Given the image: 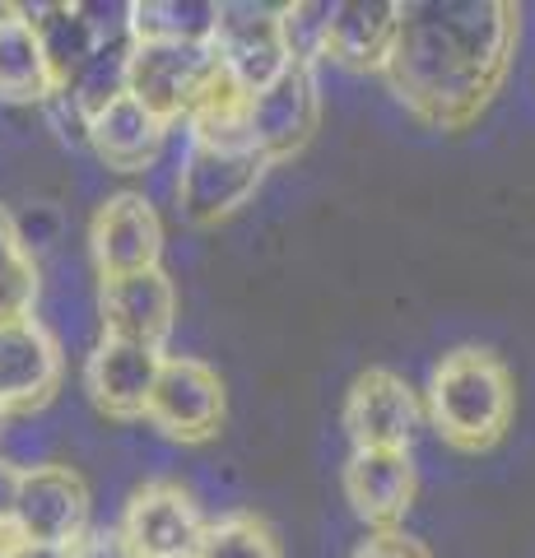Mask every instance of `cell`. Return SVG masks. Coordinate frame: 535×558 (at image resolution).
<instances>
[{"label":"cell","mask_w":535,"mask_h":558,"mask_svg":"<svg viewBox=\"0 0 535 558\" xmlns=\"http://www.w3.org/2000/svg\"><path fill=\"white\" fill-rule=\"evenodd\" d=\"M61 340L42 317L0 326V405L14 414H38L61 387Z\"/></svg>","instance_id":"4fadbf2b"},{"label":"cell","mask_w":535,"mask_h":558,"mask_svg":"<svg viewBox=\"0 0 535 558\" xmlns=\"http://www.w3.org/2000/svg\"><path fill=\"white\" fill-rule=\"evenodd\" d=\"M219 65L243 94H262L293 65L284 24L275 5H256V0H223L219 28H215Z\"/></svg>","instance_id":"5b68a950"},{"label":"cell","mask_w":535,"mask_h":558,"mask_svg":"<svg viewBox=\"0 0 535 558\" xmlns=\"http://www.w3.org/2000/svg\"><path fill=\"white\" fill-rule=\"evenodd\" d=\"M168 354L159 344H135L98 336L84 354V391L98 405V414L117 418V424H135L149 418V400L159 391Z\"/></svg>","instance_id":"8992f818"},{"label":"cell","mask_w":535,"mask_h":558,"mask_svg":"<svg viewBox=\"0 0 535 558\" xmlns=\"http://www.w3.org/2000/svg\"><path fill=\"white\" fill-rule=\"evenodd\" d=\"M168 135H172V126H163V121L154 117L145 102H135L131 94L89 121V149L108 172H154L163 159Z\"/></svg>","instance_id":"e0dca14e"},{"label":"cell","mask_w":535,"mask_h":558,"mask_svg":"<svg viewBox=\"0 0 535 558\" xmlns=\"http://www.w3.org/2000/svg\"><path fill=\"white\" fill-rule=\"evenodd\" d=\"M215 0H135L131 5L135 43H215Z\"/></svg>","instance_id":"ffe728a7"},{"label":"cell","mask_w":535,"mask_h":558,"mask_svg":"<svg viewBox=\"0 0 535 558\" xmlns=\"http://www.w3.org/2000/svg\"><path fill=\"white\" fill-rule=\"evenodd\" d=\"M117 526H122L135 558H196L210 521L200 517V502L192 498V488L172 480H154L131 494Z\"/></svg>","instance_id":"30bf717a"},{"label":"cell","mask_w":535,"mask_h":558,"mask_svg":"<svg viewBox=\"0 0 535 558\" xmlns=\"http://www.w3.org/2000/svg\"><path fill=\"white\" fill-rule=\"evenodd\" d=\"M65 558H135L122 526H89L71 549H65Z\"/></svg>","instance_id":"484cf974"},{"label":"cell","mask_w":535,"mask_h":558,"mask_svg":"<svg viewBox=\"0 0 535 558\" xmlns=\"http://www.w3.org/2000/svg\"><path fill=\"white\" fill-rule=\"evenodd\" d=\"M414 484L410 451H350L344 461V502L373 531H396L414 502Z\"/></svg>","instance_id":"9a60e30c"},{"label":"cell","mask_w":535,"mask_h":558,"mask_svg":"<svg viewBox=\"0 0 535 558\" xmlns=\"http://www.w3.org/2000/svg\"><path fill=\"white\" fill-rule=\"evenodd\" d=\"M344 433L354 451H410L420 433V400L396 373L368 368L344 396Z\"/></svg>","instance_id":"5bb4252c"},{"label":"cell","mask_w":535,"mask_h":558,"mask_svg":"<svg viewBox=\"0 0 535 558\" xmlns=\"http://www.w3.org/2000/svg\"><path fill=\"white\" fill-rule=\"evenodd\" d=\"M10 219H14V233H20V242L38 260L47 252H57L61 238H65V215L57 205H47V201H28L24 209H10Z\"/></svg>","instance_id":"d4e9b609"},{"label":"cell","mask_w":535,"mask_h":558,"mask_svg":"<svg viewBox=\"0 0 535 558\" xmlns=\"http://www.w3.org/2000/svg\"><path fill=\"white\" fill-rule=\"evenodd\" d=\"M24 14L33 20V28H38L51 84H57V89H71L75 75L94 61V51L102 47V33L94 28L89 10L84 5H24Z\"/></svg>","instance_id":"d6986e66"},{"label":"cell","mask_w":535,"mask_h":558,"mask_svg":"<svg viewBox=\"0 0 535 558\" xmlns=\"http://www.w3.org/2000/svg\"><path fill=\"white\" fill-rule=\"evenodd\" d=\"M428 418L457 451H489L512 424V377L489 349H452L428 377Z\"/></svg>","instance_id":"7a4b0ae2"},{"label":"cell","mask_w":535,"mask_h":558,"mask_svg":"<svg viewBox=\"0 0 535 558\" xmlns=\"http://www.w3.org/2000/svg\"><path fill=\"white\" fill-rule=\"evenodd\" d=\"M57 94L51 70L42 57L38 28L24 14V5H0V102L5 108H42Z\"/></svg>","instance_id":"ac0fdd59"},{"label":"cell","mask_w":535,"mask_h":558,"mask_svg":"<svg viewBox=\"0 0 535 558\" xmlns=\"http://www.w3.org/2000/svg\"><path fill=\"white\" fill-rule=\"evenodd\" d=\"M135 43V38H131ZM223 80L215 43H135L131 51V98L178 131L186 126L205 94Z\"/></svg>","instance_id":"3957f363"},{"label":"cell","mask_w":535,"mask_h":558,"mask_svg":"<svg viewBox=\"0 0 535 558\" xmlns=\"http://www.w3.org/2000/svg\"><path fill=\"white\" fill-rule=\"evenodd\" d=\"M14 521L33 549H57L65 554L75 539L94 526L89 521V488H84L80 470L47 461L20 475V502H14Z\"/></svg>","instance_id":"ba28073f"},{"label":"cell","mask_w":535,"mask_h":558,"mask_svg":"<svg viewBox=\"0 0 535 558\" xmlns=\"http://www.w3.org/2000/svg\"><path fill=\"white\" fill-rule=\"evenodd\" d=\"M131 51L135 43L131 38H112L94 51V61L80 70L71 89H61L65 98L80 108L84 121H94L98 112H108L112 102H122L131 94Z\"/></svg>","instance_id":"7402d4cb"},{"label":"cell","mask_w":535,"mask_h":558,"mask_svg":"<svg viewBox=\"0 0 535 558\" xmlns=\"http://www.w3.org/2000/svg\"><path fill=\"white\" fill-rule=\"evenodd\" d=\"M516 38L522 10L508 0H414L401 5L382 80L424 126L461 131L498 94Z\"/></svg>","instance_id":"6da1fadb"},{"label":"cell","mask_w":535,"mask_h":558,"mask_svg":"<svg viewBox=\"0 0 535 558\" xmlns=\"http://www.w3.org/2000/svg\"><path fill=\"white\" fill-rule=\"evenodd\" d=\"M284 43L293 65H317L326 61V24H331V0H307V5H280Z\"/></svg>","instance_id":"cb8c5ba5"},{"label":"cell","mask_w":535,"mask_h":558,"mask_svg":"<svg viewBox=\"0 0 535 558\" xmlns=\"http://www.w3.org/2000/svg\"><path fill=\"white\" fill-rule=\"evenodd\" d=\"M42 293H47V289H42V266H38V256H33L24 242H20L10 209L0 205V326L38 317Z\"/></svg>","instance_id":"44dd1931"},{"label":"cell","mask_w":535,"mask_h":558,"mask_svg":"<svg viewBox=\"0 0 535 558\" xmlns=\"http://www.w3.org/2000/svg\"><path fill=\"white\" fill-rule=\"evenodd\" d=\"M89 260L98 279L159 270L163 260V219L145 191L102 196L89 219Z\"/></svg>","instance_id":"52a82bcc"},{"label":"cell","mask_w":535,"mask_h":558,"mask_svg":"<svg viewBox=\"0 0 535 558\" xmlns=\"http://www.w3.org/2000/svg\"><path fill=\"white\" fill-rule=\"evenodd\" d=\"M5 424H10V410H5V405H0V428H5Z\"/></svg>","instance_id":"f1b7e54d"},{"label":"cell","mask_w":535,"mask_h":558,"mask_svg":"<svg viewBox=\"0 0 535 558\" xmlns=\"http://www.w3.org/2000/svg\"><path fill=\"white\" fill-rule=\"evenodd\" d=\"M223 424V381L196 354H168L159 391L149 400V428L168 442H210Z\"/></svg>","instance_id":"9c48e42d"},{"label":"cell","mask_w":535,"mask_h":558,"mask_svg":"<svg viewBox=\"0 0 535 558\" xmlns=\"http://www.w3.org/2000/svg\"><path fill=\"white\" fill-rule=\"evenodd\" d=\"M270 159H262L256 149H210L186 140V149L178 154V219L192 229H210V223L238 215L262 186Z\"/></svg>","instance_id":"277c9868"},{"label":"cell","mask_w":535,"mask_h":558,"mask_svg":"<svg viewBox=\"0 0 535 558\" xmlns=\"http://www.w3.org/2000/svg\"><path fill=\"white\" fill-rule=\"evenodd\" d=\"M94 307H98V336L163 349L172 326H178V284H172V275L163 266L98 279Z\"/></svg>","instance_id":"8fae6325"},{"label":"cell","mask_w":535,"mask_h":558,"mask_svg":"<svg viewBox=\"0 0 535 558\" xmlns=\"http://www.w3.org/2000/svg\"><path fill=\"white\" fill-rule=\"evenodd\" d=\"M20 475H24V470H14L10 461H0V526L14 521V502H20Z\"/></svg>","instance_id":"83f0119b"},{"label":"cell","mask_w":535,"mask_h":558,"mask_svg":"<svg viewBox=\"0 0 535 558\" xmlns=\"http://www.w3.org/2000/svg\"><path fill=\"white\" fill-rule=\"evenodd\" d=\"M354 558H434L420 539H410L405 531H373L364 545L354 549Z\"/></svg>","instance_id":"4316f807"},{"label":"cell","mask_w":535,"mask_h":558,"mask_svg":"<svg viewBox=\"0 0 535 558\" xmlns=\"http://www.w3.org/2000/svg\"><path fill=\"white\" fill-rule=\"evenodd\" d=\"M196 558H284L280 539L252 512H223L205 526Z\"/></svg>","instance_id":"603a6c76"},{"label":"cell","mask_w":535,"mask_h":558,"mask_svg":"<svg viewBox=\"0 0 535 558\" xmlns=\"http://www.w3.org/2000/svg\"><path fill=\"white\" fill-rule=\"evenodd\" d=\"M396 33H401L396 0H331L326 61H336L340 70H387Z\"/></svg>","instance_id":"2e32d148"},{"label":"cell","mask_w":535,"mask_h":558,"mask_svg":"<svg viewBox=\"0 0 535 558\" xmlns=\"http://www.w3.org/2000/svg\"><path fill=\"white\" fill-rule=\"evenodd\" d=\"M247 117H252V145L262 159H270V163L293 159V154L313 140L317 121H321L317 65H289L270 89L252 94Z\"/></svg>","instance_id":"7c38bea8"}]
</instances>
